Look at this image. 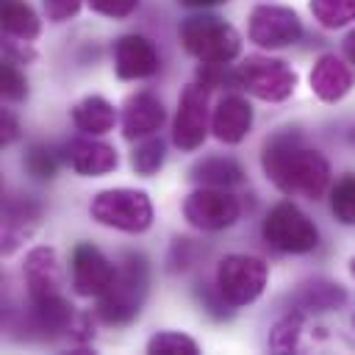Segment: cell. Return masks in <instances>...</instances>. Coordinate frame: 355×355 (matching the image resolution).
Returning a JSON list of instances; mask_svg holds the SVG:
<instances>
[{
  "instance_id": "f1b7e54d",
  "label": "cell",
  "mask_w": 355,
  "mask_h": 355,
  "mask_svg": "<svg viewBox=\"0 0 355 355\" xmlns=\"http://www.w3.org/2000/svg\"><path fill=\"white\" fill-rule=\"evenodd\" d=\"M92 11L103 14V17H111V19H122V17H130L139 6V0H89Z\"/></svg>"
},
{
  "instance_id": "44dd1931",
  "label": "cell",
  "mask_w": 355,
  "mask_h": 355,
  "mask_svg": "<svg viewBox=\"0 0 355 355\" xmlns=\"http://www.w3.org/2000/svg\"><path fill=\"white\" fill-rule=\"evenodd\" d=\"M344 300H347L344 288H341L338 283H327V280L305 283V288L300 291V302H302L305 308H313V311H333V308H338Z\"/></svg>"
},
{
  "instance_id": "ac0fdd59",
  "label": "cell",
  "mask_w": 355,
  "mask_h": 355,
  "mask_svg": "<svg viewBox=\"0 0 355 355\" xmlns=\"http://www.w3.org/2000/svg\"><path fill=\"white\" fill-rule=\"evenodd\" d=\"M72 122L78 130H83L86 136H103L114 128L116 122V111L108 100L92 94V97H83L75 108H72Z\"/></svg>"
},
{
  "instance_id": "7c38bea8",
  "label": "cell",
  "mask_w": 355,
  "mask_h": 355,
  "mask_svg": "<svg viewBox=\"0 0 355 355\" xmlns=\"http://www.w3.org/2000/svg\"><path fill=\"white\" fill-rule=\"evenodd\" d=\"M114 69L122 80H139L158 72V53L150 39L128 33L114 44Z\"/></svg>"
},
{
  "instance_id": "ba28073f",
  "label": "cell",
  "mask_w": 355,
  "mask_h": 355,
  "mask_svg": "<svg viewBox=\"0 0 355 355\" xmlns=\"http://www.w3.org/2000/svg\"><path fill=\"white\" fill-rule=\"evenodd\" d=\"M241 214V202L227 194L225 189H214V186H202L197 191H191L183 202V216L189 225L200 227V230H222L230 227Z\"/></svg>"
},
{
  "instance_id": "cb8c5ba5",
  "label": "cell",
  "mask_w": 355,
  "mask_h": 355,
  "mask_svg": "<svg viewBox=\"0 0 355 355\" xmlns=\"http://www.w3.org/2000/svg\"><path fill=\"white\" fill-rule=\"evenodd\" d=\"M161 164H164V141L155 139V136L139 141L130 153V166L139 175H153V172L161 169Z\"/></svg>"
},
{
  "instance_id": "52a82bcc",
  "label": "cell",
  "mask_w": 355,
  "mask_h": 355,
  "mask_svg": "<svg viewBox=\"0 0 355 355\" xmlns=\"http://www.w3.org/2000/svg\"><path fill=\"white\" fill-rule=\"evenodd\" d=\"M266 263L252 255H227L216 269V288L227 305H250L266 286Z\"/></svg>"
},
{
  "instance_id": "8992f818",
  "label": "cell",
  "mask_w": 355,
  "mask_h": 355,
  "mask_svg": "<svg viewBox=\"0 0 355 355\" xmlns=\"http://www.w3.org/2000/svg\"><path fill=\"white\" fill-rule=\"evenodd\" d=\"M263 239L280 252L300 255L319 244V230L294 202H277L263 219Z\"/></svg>"
},
{
  "instance_id": "9c48e42d",
  "label": "cell",
  "mask_w": 355,
  "mask_h": 355,
  "mask_svg": "<svg viewBox=\"0 0 355 355\" xmlns=\"http://www.w3.org/2000/svg\"><path fill=\"white\" fill-rule=\"evenodd\" d=\"M247 36L250 42H255L258 47H288L294 42H300L302 36V22L300 17L286 8V6H255L250 11V25H247Z\"/></svg>"
},
{
  "instance_id": "1f68e13d",
  "label": "cell",
  "mask_w": 355,
  "mask_h": 355,
  "mask_svg": "<svg viewBox=\"0 0 355 355\" xmlns=\"http://www.w3.org/2000/svg\"><path fill=\"white\" fill-rule=\"evenodd\" d=\"M344 55H347V61L355 67V31L347 33V39H344Z\"/></svg>"
},
{
  "instance_id": "4dcf8cb0",
  "label": "cell",
  "mask_w": 355,
  "mask_h": 355,
  "mask_svg": "<svg viewBox=\"0 0 355 355\" xmlns=\"http://www.w3.org/2000/svg\"><path fill=\"white\" fill-rule=\"evenodd\" d=\"M0 139H3V144H11L14 139H17V122H14V116L8 114V111H3V116H0Z\"/></svg>"
},
{
  "instance_id": "5bb4252c",
  "label": "cell",
  "mask_w": 355,
  "mask_h": 355,
  "mask_svg": "<svg viewBox=\"0 0 355 355\" xmlns=\"http://www.w3.org/2000/svg\"><path fill=\"white\" fill-rule=\"evenodd\" d=\"M308 80H311V89H313V94H316L319 100H324V103H338V100L352 89L355 75H352V67H349V64H344L338 55L327 53V55H322V58L313 64Z\"/></svg>"
},
{
  "instance_id": "ffe728a7",
  "label": "cell",
  "mask_w": 355,
  "mask_h": 355,
  "mask_svg": "<svg viewBox=\"0 0 355 355\" xmlns=\"http://www.w3.org/2000/svg\"><path fill=\"white\" fill-rule=\"evenodd\" d=\"M3 31L19 42H31L39 36V17L22 0H3Z\"/></svg>"
},
{
  "instance_id": "f546056e",
  "label": "cell",
  "mask_w": 355,
  "mask_h": 355,
  "mask_svg": "<svg viewBox=\"0 0 355 355\" xmlns=\"http://www.w3.org/2000/svg\"><path fill=\"white\" fill-rule=\"evenodd\" d=\"M42 3H44V14H47V19H53V22H64V19H69V17L78 14V8H80L83 0H42Z\"/></svg>"
},
{
  "instance_id": "2e32d148",
  "label": "cell",
  "mask_w": 355,
  "mask_h": 355,
  "mask_svg": "<svg viewBox=\"0 0 355 355\" xmlns=\"http://www.w3.org/2000/svg\"><path fill=\"white\" fill-rule=\"evenodd\" d=\"M250 128H252V108L244 97L236 94L225 97L211 116V130L225 144H239L250 133Z\"/></svg>"
},
{
  "instance_id": "484cf974",
  "label": "cell",
  "mask_w": 355,
  "mask_h": 355,
  "mask_svg": "<svg viewBox=\"0 0 355 355\" xmlns=\"http://www.w3.org/2000/svg\"><path fill=\"white\" fill-rule=\"evenodd\" d=\"M300 330H302V316L300 313H288L272 330V349L275 352H291V349H297Z\"/></svg>"
},
{
  "instance_id": "83f0119b",
  "label": "cell",
  "mask_w": 355,
  "mask_h": 355,
  "mask_svg": "<svg viewBox=\"0 0 355 355\" xmlns=\"http://www.w3.org/2000/svg\"><path fill=\"white\" fill-rule=\"evenodd\" d=\"M0 92H3V97H8V100H22V97L28 94V80H25V75L14 67V61H6V64L0 67Z\"/></svg>"
},
{
  "instance_id": "277c9868",
  "label": "cell",
  "mask_w": 355,
  "mask_h": 355,
  "mask_svg": "<svg viewBox=\"0 0 355 355\" xmlns=\"http://www.w3.org/2000/svg\"><path fill=\"white\" fill-rule=\"evenodd\" d=\"M92 216L105 225L125 233H141L153 222V205L150 197L139 189H108L100 191L92 200Z\"/></svg>"
},
{
  "instance_id": "9a60e30c",
  "label": "cell",
  "mask_w": 355,
  "mask_h": 355,
  "mask_svg": "<svg viewBox=\"0 0 355 355\" xmlns=\"http://www.w3.org/2000/svg\"><path fill=\"white\" fill-rule=\"evenodd\" d=\"M161 125H164V105L155 94L139 92V94H130L125 100V108H122V133H125V139L133 141V139L150 136Z\"/></svg>"
},
{
  "instance_id": "d6986e66",
  "label": "cell",
  "mask_w": 355,
  "mask_h": 355,
  "mask_svg": "<svg viewBox=\"0 0 355 355\" xmlns=\"http://www.w3.org/2000/svg\"><path fill=\"white\" fill-rule=\"evenodd\" d=\"M244 172L236 161L230 158H205L200 164H194L191 169V180L202 183V186H214V189H230L236 183H241Z\"/></svg>"
},
{
  "instance_id": "603a6c76",
  "label": "cell",
  "mask_w": 355,
  "mask_h": 355,
  "mask_svg": "<svg viewBox=\"0 0 355 355\" xmlns=\"http://www.w3.org/2000/svg\"><path fill=\"white\" fill-rule=\"evenodd\" d=\"M330 208L341 225H355V175H347L333 186Z\"/></svg>"
},
{
  "instance_id": "d4e9b609",
  "label": "cell",
  "mask_w": 355,
  "mask_h": 355,
  "mask_svg": "<svg viewBox=\"0 0 355 355\" xmlns=\"http://www.w3.org/2000/svg\"><path fill=\"white\" fill-rule=\"evenodd\" d=\"M147 352L150 355H197L200 347L194 338L183 336V333H155L147 341Z\"/></svg>"
},
{
  "instance_id": "3957f363",
  "label": "cell",
  "mask_w": 355,
  "mask_h": 355,
  "mask_svg": "<svg viewBox=\"0 0 355 355\" xmlns=\"http://www.w3.org/2000/svg\"><path fill=\"white\" fill-rule=\"evenodd\" d=\"M180 42L202 64H230L241 50V39L236 28L214 14H194L183 19Z\"/></svg>"
},
{
  "instance_id": "e0dca14e",
  "label": "cell",
  "mask_w": 355,
  "mask_h": 355,
  "mask_svg": "<svg viewBox=\"0 0 355 355\" xmlns=\"http://www.w3.org/2000/svg\"><path fill=\"white\" fill-rule=\"evenodd\" d=\"M25 283L31 300L61 294V275L55 263V252L50 247H36L25 258Z\"/></svg>"
},
{
  "instance_id": "e575fe53",
  "label": "cell",
  "mask_w": 355,
  "mask_h": 355,
  "mask_svg": "<svg viewBox=\"0 0 355 355\" xmlns=\"http://www.w3.org/2000/svg\"><path fill=\"white\" fill-rule=\"evenodd\" d=\"M352 139H355V133H352Z\"/></svg>"
},
{
  "instance_id": "7a4b0ae2",
  "label": "cell",
  "mask_w": 355,
  "mask_h": 355,
  "mask_svg": "<svg viewBox=\"0 0 355 355\" xmlns=\"http://www.w3.org/2000/svg\"><path fill=\"white\" fill-rule=\"evenodd\" d=\"M147 286H150V269L144 255L128 252L122 258V263L116 266V277L114 283L97 297V316L105 324H128L139 316L141 302L147 297Z\"/></svg>"
},
{
  "instance_id": "836d02e7",
  "label": "cell",
  "mask_w": 355,
  "mask_h": 355,
  "mask_svg": "<svg viewBox=\"0 0 355 355\" xmlns=\"http://www.w3.org/2000/svg\"><path fill=\"white\" fill-rule=\"evenodd\" d=\"M349 272H352V277H355V258L349 261Z\"/></svg>"
},
{
  "instance_id": "d6a6232c",
  "label": "cell",
  "mask_w": 355,
  "mask_h": 355,
  "mask_svg": "<svg viewBox=\"0 0 355 355\" xmlns=\"http://www.w3.org/2000/svg\"><path fill=\"white\" fill-rule=\"evenodd\" d=\"M189 8H208V6H219V3H227V0H178Z\"/></svg>"
},
{
  "instance_id": "30bf717a",
  "label": "cell",
  "mask_w": 355,
  "mask_h": 355,
  "mask_svg": "<svg viewBox=\"0 0 355 355\" xmlns=\"http://www.w3.org/2000/svg\"><path fill=\"white\" fill-rule=\"evenodd\" d=\"M205 133H208V86L189 83L180 97L172 141L180 150H197L205 141Z\"/></svg>"
},
{
  "instance_id": "4316f807",
  "label": "cell",
  "mask_w": 355,
  "mask_h": 355,
  "mask_svg": "<svg viewBox=\"0 0 355 355\" xmlns=\"http://www.w3.org/2000/svg\"><path fill=\"white\" fill-rule=\"evenodd\" d=\"M25 169H28L33 178H39V180H50V178L55 175V158H53L50 150L33 144V147L25 153Z\"/></svg>"
},
{
  "instance_id": "5b68a950",
  "label": "cell",
  "mask_w": 355,
  "mask_h": 355,
  "mask_svg": "<svg viewBox=\"0 0 355 355\" xmlns=\"http://www.w3.org/2000/svg\"><path fill=\"white\" fill-rule=\"evenodd\" d=\"M236 86L247 89L258 100L280 103V100H286L294 92L297 72L286 61H280V58L247 55V61L236 67Z\"/></svg>"
},
{
  "instance_id": "8fae6325",
  "label": "cell",
  "mask_w": 355,
  "mask_h": 355,
  "mask_svg": "<svg viewBox=\"0 0 355 355\" xmlns=\"http://www.w3.org/2000/svg\"><path fill=\"white\" fill-rule=\"evenodd\" d=\"M116 277V266L94 247L78 244L72 250V288L80 297H100Z\"/></svg>"
},
{
  "instance_id": "6da1fadb",
  "label": "cell",
  "mask_w": 355,
  "mask_h": 355,
  "mask_svg": "<svg viewBox=\"0 0 355 355\" xmlns=\"http://www.w3.org/2000/svg\"><path fill=\"white\" fill-rule=\"evenodd\" d=\"M263 172L283 191L294 197L319 200L330 183V164L316 153L300 144L297 133H280L263 147Z\"/></svg>"
},
{
  "instance_id": "7402d4cb",
  "label": "cell",
  "mask_w": 355,
  "mask_h": 355,
  "mask_svg": "<svg viewBox=\"0 0 355 355\" xmlns=\"http://www.w3.org/2000/svg\"><path fill=\"white\" fill-rule=\"evenodd\" d=\"M308 8L322 28H344L355 19V0H311Z\"/></svg>"
},
{
  "instance_id": "4fadbf2b",
  "label": "cell",
  "mask_w": 355,
  "mask_h": 355,
  "mask_svg": "<svg viewBox=\"0 0 355 355\" xmlns=\"http://www.w3.org/2000/svg\"><path fill=\"white\" fill-rule=\"evenodd\" d=\"M67 155V164L78 172V175H86V178H97V175H108L111 169H116L119 158H116V150L105 141H97V139H72L64 150Z\"/></svg>"
}]
</instances>
